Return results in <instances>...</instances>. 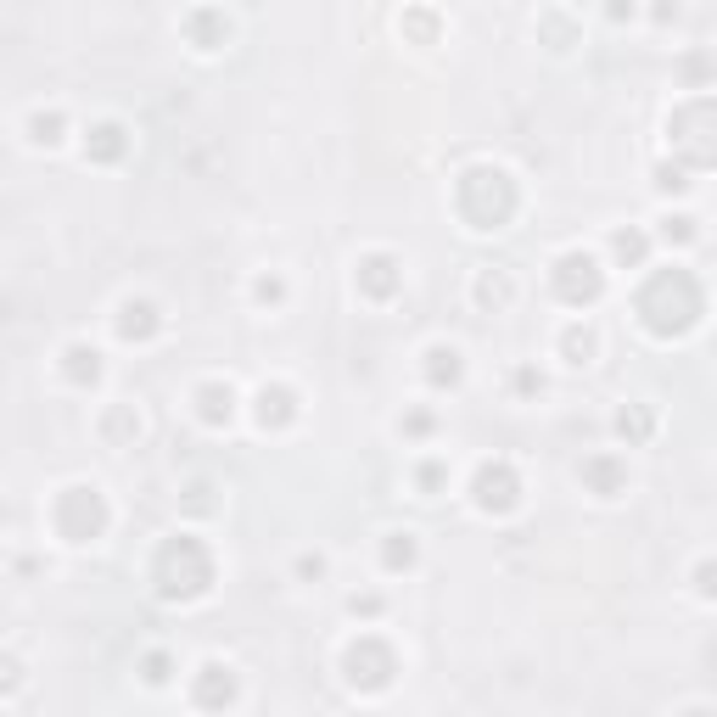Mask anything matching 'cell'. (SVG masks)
Listing matches in <instances>:
<instances>
[{
    "instance_id": "obj_9",
    "label": "cell",
    "mask_w": 717,
    "mask_h": 717,
    "mask_svg": "<svg viewBox=\"0 0 717 717\" xmlns=\"http://www.w3.org/2000/svg\"><path fill=\"white\" fill-rule=\"evenodd\" d=\"M387 538V549H381V555H387V572H404V566H415V555H421V544H415V533H381Z\"/></svg>"
},
{
    "instance_id": "obj_11",
    "label": "cell",
    "mask_w": 717,
    "mask_h": 717,
    "mask_svg": "<svg viewBox=\"0 0 717 717\" xmlns=\"http://www.w3.org/2000/svg\"><path fill=\"white\" fill-rule=\"evenodd\" d=\"M62 129H68V118L51 107V113H34L29 118V146H62Z\"/></svg>"
},
{
    "instance_id": "obj_7",
    "label": "cell",
    "mask_w": 717,
    "mask_h": 717,
    "mask_svg": "<svg viewBox=\"0 0 717 717\" xmlns=\"http://www.w3.org/2000/svg\"><path fill=\"white\" fill-rule=\"evenodd\" d=\"M421 359H426V376H432V387H454V381L465 376V353L454 348V342H432Z\"/></svg>"
},
{
    "instance_id": "obj_8",
    "label": "cell",
    "mask_w": 717,
    "mask_h": 717,
    "mask_svg": "<svg viewBox=\"0 0 717 717\" xmlns=\"http://www.w3.org/2000/svg\"><path fill=\"white\" fill-rule=\"evenodd\" d=\"M197 415L208 426H225L230 415H236V387H225V381H208V387H197Z\"/></svg>"
},
{
    "instance_id": "obj_17",
    "label": "cell",
    "mask_w": 717,
    "mask_h": 717,
    "mask_svg": "<svg viewBox=\"0 0 717 717\" xmlns=\"http://www.w3.org/2000/svg\"><path fill=\"white\" fill-rule=\"evenodd\" d=\"M146 684H169V656H146Z\"/></svg>"
},
{
    "instance_id": "obj_16",
    "label": "cell",
    "mask_w": 717,
    "mask_h": 717,
    "mask_svg": "<svg viewBox=\"0 0 717 717\" xmlns=\"http://www.w3.org/2000/svg\"><path fill=\"white\" fill-rule=\"evenodd\" d=\"M253 297H258V303H281V297H286V281H281V275H258V281H253Z\"/></svg>"
},
{
    "instance_id": "obj_2",
    "label": "cell",
    "mask_w": 717,
    "mask_h": 717,
    "mask_svg": "<svg viewBox=\"0 0 717 717\" xmlns=\"http://www.w3.org/2000/svg\"><path fill=\"white\" fill-rule=\"evenodd\" d=\"M555 292H561L566 303H572V309L594 303V297L605 292L600 258H594V253H561V258H555Z\"/></svg>"
},
{
    "instance_id": "obj_4",
    "label": "cell",
    "mask_w": 717,
    "mask_h": 717,
    "mask_svg": "<svg viewBox=\"0 0 717 717\" xmlns=\"http://www.w3.org/2000/svg\"><path fill=\"white\" fill-rule=\"evenodd\" d=\"M594 359H600V325H594V320L561 325V365L566 370H589Z\"/></svg>"
},
{
    "instance_id": "obj_3",
    "label": "cell",
    "mask_w": 717,
    "mask_h": 717,
    "mask_svg": "<svg viewBox=\"0 0 717 717\" xmlns=\"http://www.w3.org/2000/svg\"><path fill=\"white\" fill-rule=\"evenodd\" d=\"M113 325L124 342H152L157 331H163V314H157V303H146V297H124L113 309Z\"/></svg>"
},
{
    "instance_id": "obj_18",
    "label": "cell",
    "mask_w": 717,
    "mask_h": 717,
    "mask_svg": "<svg viewBox=\"0 0 717 717\" xmlns=\"http://www.w3.org/2000/svg\"><path fill=\"white\" fill-rule=\"evenodd\" d=\"M633 12H639V0H605V17H611V23H628Z\"/></svg>"
},
{
    "instance_id": "obj_10",
    "label": "cell",
    "mask_w": 717,
    "mask_h": 717,
    "mask_svg": "<svg viewBox=\"0 0 717 717\" xmlns=\"http://www.w3.org/2000/svg\"><path fill=\"white\" fill-rule=\"evenodd\" d=\"M62 359H68V370L79 381H101V353L90 348V342H68V348H62Z\"/></svg>"
},
{
    "instance_id": "obj_12",
    "label": "cell",
    "mask_w": 717,
    "mask_h": 717,
    "mask_svg": "<svg viewBox=\"0 0 717 717\" xmlns=\"http://www.w3.org/2000/svg\"><path fill=\"white\" fill-rule=\"evenodd\" d=\"M499 303V309H505L510 297H516V286H510V275L505 269H477V303Z\"/></svg>"
},
{
    "instance_id": "obj_19",
    "label": "cell",
    "mask_w": 717,
    "mask_h": 717,
    "mask_svg": "<svg viewBox=\"0 0 717 717\" xmlns=\"http://www.w3.org/2000/svg\"><path fill=\"white\" fill-rule=\"evenodd\" d=\"M297 577H325V555H303V561H297Z\"/></svg>"
},
{
    "instance_id": "obj_1",
    "label": "cell",
    "mask_w": 717,
    "mask_h": 717,
    "mask_svg": "<svg viewBox=\"0 0 717 717\" xmlns=\"http://www.w3.org/2000/svg\"><path fill=\"white\" fill-rule=\"evenodd\" d=\"M471 499H477L482 516H510V510L521 505L516 465H510V460H488V465H477V477H471Z\"/></svg>"
},
{
    "instance_id": "obj_13",
    "label": "cell",
    "mask_w": 717,
    "mask_h": 717,
    "mask_svg": "<svg viewBox=\"0 0 717 717\" xmlns=\"http://www.w3.org/2000/svg\"><path fill=\"white\" fill-rule=\"evenodd\" d=\"M656 236H661V241H678V247H689V241H701V219H695V213H667Z\"/></svg>"
},
{
    "instance_id": "obj_5",
    "label": "cell",
    "mask_w": 717,
    "mask_h": 717,
    "mask_svg": "<svg viewBox=\"0 0 717 717\" xmlns=\"http://www.w3.org/2000/svg\"><path fill=\"white\" fill-rule=\"evenodd\" d=\"M577 477H589L594 499H617V493H628V465L617 460V454H594V460L577 465Z\"/></svg>"
},
{
    "instance_id": "obj_14",
    "label": "cell",
    "mask_w": 717,
    "mask_h": 717,
    "mask_svg": "<svg viewBox=\"0 0 717 717\" xmlns=\"http://www.w3.org/2000/svg\"><path fill=\"white\" fill-rule=\"evenodd\" d=\"M443 482H449V460H426L421 471H415V488H421V499H437V493H443Z\"/></svg>"
},
{
    "instance_id": "obj_6",
    "label": "cell",
    "mask_w": 717,
    "mask_h": 717,
    "mask_svg": "<svg viewBox=\"0 0 717 717\" xmlns=\"http://www.w3.org/2000/svg\"><path fill=\"white\" fill-rule=\"evenodd\" d=\"M393 264H398L393 253H365V258H359V275H353V281L365 286L370 297H393L398 286H404V275H387Z\"/></svg>"
},
{
    "instance_id": "obj_15",
    "label": "cell",
    "mask_w": 717,
    "mask_h": 717,
    "mask_svg": "<svg viewBox=\"0 0 717 717\" xmlns=\"http://www.w3.org/2000/svg\"><path fill=\"white\" fill-rule=\"evenodd\" d=\"M650 432H656L650 409H617V437H650Z\"/></svg>"
}]
</instances>
